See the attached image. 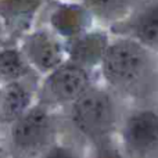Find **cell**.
I'll use <instances>...</instances> for the list:
<instances>
[{"label": "cell", "mask_w": 158, "mask_h": 158, "mask_svg": "<svg viewBox=\"0 0 158 158\" xmlns=\"http://www.w3.org/2000/svg\"><path fill=\"white\" fill-rule=\"evenodd\" d=\"M74 126L85 137L98 143L108 137L115 125V107L104 90L90 89L71 107Z\"/></svg>", "instance_id": "1"}, {"label": "cell", "mask_w": 158, "mask_h": 158, "mask_svg": "<svg viewBox=\"0 0 158 158\" xmlns=\"http://www.w3.org/2000/svg\"><path fill=\"white\" fill-rule=\"evenodd\" d=\"M31 71H33L19 47H0V82L28 81Z\"/></svg>", "instance_id": "11"}, {"label": "cell", "mask_w": 158, "mask_h": 158, "mask_svg": "<svg viewBox=\"0 0 158 158\" xmlns=\"http://www.w3.org/2000/svg\"><path fill=\"white\" fill-rule=\"evenodd\" d=\"M89 13L101 18H114L123 11L126 0H83Z\"/></svg>", "instance_id": "13"}, {"label": "cell", "mask_w": 158, "mask_h": 158, "mask_svg": "<svg viewBox=\"0 0 158 158\" xmlns=\"http://www.w3.org/2000/svg\"><path fill=\"white\" fill-rule=\"evenodd\" d=\"M0 83H2V82H0ZM0 90H2V86H0Z\"/></svg>", "instance_id": "16"}, {"label": "cell", "mask_w": 158, "mask_h": 158, "mask_svg": "<svg viewBox=\"0 0 158 158\" xmlns=\"http://www.w3.org/2000/svg\"><path fill=\"white\" fill-rule=\"evenodd\" d=\"M40 158H79V157L69 147H65V146H52V147H49L42 154Z\"/></svg>", "instance_id": "14"}, {"label": "cell", "mask_w": 158, "mask_h": 158, "mask_svg": "<svg viewBox=\"0 0 158 158\" xmlns=\"http://www.w3.org/2000/svg\"><path fill=\"white\" fill-rule=\"evenodd\" d=\"M107 47L108 44L104 35L98 32H85L67 44V60L89 68L98 63L101 64Z\"/></svg>", "instance_id": "10"}, {"label": "cell", "mask_w": 158, "mask_h": 158, "mask_svg": "<svg viewBox=\"0 0 158 158\" xmlns=\"http://www.w3.org/2000/svg\"><path fill=\"white\" fill-rule=\"evenodd\" d=\"M54 136V121L44 104L32 106L11 125L10 140L17 154L33 157L43 154Z\"/></svg>", "instance_id": "2"}, {"label": "cell", "mask_w": 158, "mask_h": 158, "mask_svg": "<svg viewBox=\"0 0 158 158\" xmlns=\"http://www.w3.org/2000/svg\"><path fill=\"white\" fill-rule=\"evenodd\" d=\"M92 89L89 69L67 60L58 68L46 75L43 82V96L47 103H75Z\"/></svg>", "instance_id": "4"}, {"label": "cell", "mask_w": 158, "mask_h": 158, "mask_svg": "<svg viewBox=\"0 0 158 158\" xmlns=\"http://www.w3.org/2000/svg\"><path fill=\"white\" fill-rule=\"evenodd\" d=\"M49 0H0V21L8 38H24L31 32L36 14Z\"/></svg>", "instance_id": "7"}, {"label": "cell", "mask_w": 158, "mask_h": 158, "mask_svg": "<svg viewBox=\"0 0 158 158\" xmlns=\"http://www.w3.org/2000/svg\"><path fill=\"white\" fill-rule=\"evenodd\" d=\"M33 92L28 81L3 83L0 90V122L13 125L32 107Z\"/></svg>", "instance_id": "8"}, {"label": "cell", "mask_w": 158, "mask_h": 158, "mask_svg": "<svg viewBox=\"0 0 158 158\" xmlns=\"http://www.w3.org/2000/svg\"><path fill=\"white\" fill-rule=\"evenodd\" d=\"M19 49L33 71L42 75H49L67 61V44L50 29L28 32Z\"/></svg>", "instance_id": "5"}, {"label": "cell", "mask_w": 158, "mask_h": 158, "mask_svg": "<svg viewBox=\"0 0 158 158\" xmlns=\"http://www.w3.org/2000/svg\"><path fill=\"white\" fill-rule=\"evenodd\" d=\"M147 65L142 44L133 40H118L108 44L101 60L104 79L115 87H129L139 81Z\"/></svg>", "instance_id": "3"}, {"label": "cell", "mask_w": 158, "mask_h": 158, "mask_svg": "<svg viewBox=\"0 0 158 158\" xmlns=\"http://www.w3.org/2000/svg\"><path fill=\"white\" fill-rule=\"evenodd\" d=\"M0 158H2V157H0Z\"/></svg>", "instance_id": "17"}, {"label": "cell", "mask_w": 158, "mask_h": 158, "mask_svg": "<svg viewBox=\"0 0 158 158\" xmlns=\"http://www.w3.org/2000/svg\"><path fill=\"white\" fill-rule=\"evenodd\" d=\"M123 139L133 153L154 150L158 146V114L148 110L132 114L123 128Z\"/></svg>", "instance_id": "6"}, {"label": "cell", "mask_w": 158, "mask_h": 158, "mask_svg": "<svg viewBox=\"0 0 158 158\" xmlns=\"http://www.w3.org/2000/svg\"><path fill=\"white\" fill-rule=\"evenodd\" d=\"M89 11L77 4H58L53 8L49 17L50 31L58 38L72 40L86 32Z\"/></svg>", "instance_id": "9"}, {"label": "cell", "mask_w": 158, "mask_h": 158, "mask_svg": "<svg viewBox=\"0 0 158 158\" xmlns=\"http://www.w3.org/2000/svg\"><path fill=\"white\" fill-rule=\"evenodd\" d=\"M7 38H8L7 31H6V28H4V25H3V22L0 21V47H3V46H2L3 42H4Z\"/></svg>", "instance_id": "15"}, {"label": "cell", "mask_w": 158, "mask_h": 158, "mask_svg": "<svg viewBox=\"0 0 158 158\" xmlns=\"http://www.w3.org/2000/svg\"><path fill=\"white\" fill-rule=\"evenodd\" d=\"M135 33L142 43L158 46V4L146 10L136 19Z\"/></svg>", "instance_id": "12"}]
</instances>
